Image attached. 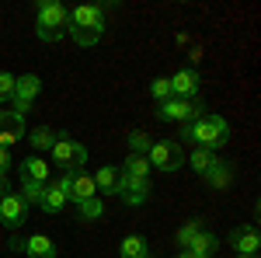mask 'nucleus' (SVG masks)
I'll list each match as a JSON object with an SVG mask.
<instances>
[{"instance_id": "obj_5", "label": "nucleus", "mask_w": 261, "mask_h": 258, "mask_svg": "<svg viewBox=\"0 0 261 258\" xmlns=\"http://www.w3.org/2000/svg\"><path fill=\"white\" fill-rule=\"evenodd\" d=\"M146 160L157 171H178L181 164H185V150H181V143H174V139H153L150 150H146Z\"/></svg>"}, {"instance_id": "obj_33", "label": "nucleus", "mask_w": 261, "mask_h": 258, "mask_svg": "<svg viewBox=\"0 0 261 258\" xmlns=\"http://www.w3.org/2000/svg\"><path fill=\"white\" fill-rule=\"evenodd\" d=\"M209 258H216V255H209Z\"/></svg>"}, {"instance_id": "obj_23", "label": "nucleus", "mask_w": 261, "mask_h": 258, "mask_svg": "<svg viewBox=\"0 0 261 258\" xmlns=\"http://www.w3.org/2000/svg\"><path fill=\"white\" fill-rule=\"evenodd\" d=\"M28 143H32V150H39V154H42V150H53V143H56V133H53L49 126H39V129L28 136Z\"/></svg>"}, {"instance_id": "obj_6", "label": "nucleus", "mask_w": 261, "mask_h": 258, "mask_svg": "<svg viewBox=\"0 0 261 258\" xmlns=\"http://www.w3.org/2000/svg\"><path fill=\"white\" fill-rule=\"evenodd\" d=\"M60 189L66 192V202H73V206H81V202L98 196L94 175H87V171H66V175L60 178Z\"/></svg>"}, {"instance_id": "obj_30", "label": "nucleus", "mask_w": 261, "mask_h": 258, "mask_svg": "<svg viewBox=\"0 0 261 258\" xmlns=\"http://www.w3.org/2000/svg\"><path fill=\"white\" fill-rule=\"evenodd\" d=\"M14 164H11V150H4L0 147V178H7V171H11Z\"/></svg>"}, {"instance_id": "obj_29", "label": "nucleus", "mask_w": 261, "mask_h": 258, "mask_svg": "<svg viewBox=\"0 0 261 258\" xmlns=\"http://www.w3.org/2000/svg\"><path fill=\"white\" fill-rule=\"evenodd\" d=\"M14 98V74L0 70V101H11Z\"/></svg>"}, {"instance_id": "obj_22", "label": "nucleus", "mask_w": 261, "mask_h": 258, "mask_svg": "<svg viewBox=\"0 0 261 258\" xmlns=\"http://www.w3.org/2000/svg\"><path fill=\"white\" fill-rule=\"evenodd\" d=\"M213 164H216L213 150H199V147H195V150H192V157H188V168H192L195 175H205V171H209Z\"/></svg>"}, {"instance_id": "obj_7", "label": "nucleus", "mask_w": 261, "mask_h": 258, "mask_svg": "<svg viewBox=\"0 0 261 258\" xmlns=\"http://www.w3.org/2000/svg\"><path fill=\"white\" fill-rule=\"evenodd\" d=\"M42 95V80L35 77V74H24V77H14V98H11V105H14V115L18 119H24L28 115V108H32V101Z\"/></svg>"}, {"instance_id": "obj_12", "label": "nucleus", "mask_w": 261, "mask_h": 258, "mask_svg": "<svg viewBox=\"0 0 261 258\" xmlns=\"http://www.w3.org/2000/svg\"><path fill=\"white\" fill-rule=\"evenodd\" d=\"M171 91H174V98H185V101H195L199 98V91H202V80H199V74L188 66H181L178 74L171 77Z\"/></svg>"}, {"instance_id": "obj_26", "label": "nucleus", "mask_w": 261, "mask_h": 258, "mask_svg": "<svg viewBox=\"0 0 261 258\" xmlns=\"http://www.w3.org/2000/svg\"><path fill=\"white\" fill-rule=\"evenodd\" d=\"M150 95L161 101V105H164V101H171V98H174V91H171V77H157L153 84H150Z\"/></svg>"}, {"instance_id": "obj_15", "label": "nucleus", "mask_w": 261, "mask_h": 258, "mask_svg": "<svg viewBox=\"0 0 261 258\" xmlns=\"http://www.w3.org/2000/svg\"><path fill=\"white\" fill-rule=\"evenodd\" d=\"M45 213H63L66 209V192L60 189V181H45V196L39 202Z\"/></svg>"}, {"instance_id": "obj_10", "label": "nucleus", "mask_w": 261, "mask_h": 258, "mask_svg": "<svg viewBox=\"0 0 261 258\" xmlns=\"http://www.w3.org/2000/svg\"><path fill=\"white\" fill-rule=\"evenodd\" d=\"M202 115V108L195 105V101H185V98H171V101H164L161 105V119L164 122H192V119H199Z\"/></svg>"}, {"instance_id": "obj_20", "label": "nucleus", "mask_w": 261, "mask_h": 258, "mask_svg": "<svg viewBox=\"0 0 261 258\" xmlns=\"http://www.w3.org/2000/svg\"><path fill=\"white\" fill-rule=\"evenodd\" d=\"M150 160L143 157V154H129L125 157V168H122V175H133V178H150Z\"/></svg>"}, {"instance_id": "obj_14", "label": "nucleus", "mask_w": 261, "mask_h": 258, "mask_svg": "<svg viewBox=\"0 0 261 258\" xmlns=\"http://www.w3.org/2000/svg\"><path fill=\"white\" fill-rule=\"evenodd\" d=\"M230 244H233V251L237 255H258V248H261V234H258V227H237L233 234H230Z\"/></svg>"}, {"instance_id": "obj_2", "label": "nucleus", "mask_w": 261, "mask_h": 258, "mask_svg": "<svg viewBox=\"0 0 261 258\" xmlns=\"http://www.w3.org/2000/svg\"><path fill=\"white\" fill-rule=\"evenodd\" d=\"M70 35L77 45L84 49H91L94 42H101L105 35V11H101L98 4H81V7H73L70 11Z\"/></svg>"}, {"instance_id": "obj_31", "label": "nucleus", "mask_w": 261, "mask_h": 258, "mask_svg": "<svg viewBox=\"0 0 261 258\" xmlns=\"http://www.w3.org/2000/svg\"><path fill=\"white\" fill-rule=\"evenodd\" d=\"M178 258H199V255H192V251H181V255Z\"/></svg>"}, {"instance_id": "obj_9", "label": "nucleus", "mask_w": 261, "mask_h": 258, "mask_svg": "<svg viewBox=\"0 0 261 258\" xmlns=\"http://www.w3.org/2000/svg\"><path fill=\"white\" fill-rule=\"evenodd\" d=\"M122 196L125 206H146V199H150V178H133V175H122L119 171V189H115Z\"/></svg>"}, {"instance_id": "obj_13", "label": "nucleus", "mask_w": 261, "mask_h": 258, "mask_svg": "<svg viewBox=\"0 0 261 258\" xmlns=\"http://www.w3.org/2000/svg\"><path fill=\"white\" fill-rule=\"evenodd\" d=\"M24 139V119H18L14 112H0V147L11 150Z\"/></svg>"}, {"instance_id": "obj_25", "label": "nucleus", "mask_w": 261, "mask_h": 258, "mask_svg": "<svg viewBox=\"0 0 261 258\" xmlns=\"http://www.w3.org/2000/svg\"><path fill=\"white\" fill-rule=\"evenodd\" d=\"M42 196H45V185H39V181H21V199H24L28 206H32V202L39 206Z\"/></svg>"}, {"instance_id": "obj_1", "label": "nucleus", "mask_w": 261, "mask_h": 258, "mask_svg": "<svg viewBox=\"0 0 261 258\" xmlns=\"http://www.w3.org/2000/svg\"><path fill=\"white\" fill-rule=\"evenodd\" d=\"M230 136V126L223 115H213V112H202L199 119L185 122L181 126V139H192L199 150H220Z\"/></svg>"}, {"instance_id": "obj_8", "label": "nucleus", "mask_w": 261, "mask_h": 258, "mask_svg": "<svg viewBox=\"0 0 261 258\" xmlns=\"http://www.w3.org/2000/svg\"><path fill=\"white\" fill-rule=\"evenodd\" d=\"M28 220V202L21 199V192H4L0 196V223L7 230H21Z\"/></svg>"}, {"instance_id": "obj_27", "label": "nucleus", "mask_w": 261, "mask_h": 258, "mask_svg": "<svg viewBox=\"0 0 261 258\" xmlns=\"http://www.w3.org/2000/svg\"><path fill=\"white\" fill-rule=\"evenodd\" d=\"M199 230H202V220H188V223H185V227L178 230V244H181V251H185V248H188V244L195 241V234H199Z\"/></svg>"}, {"instance_id": "obj_11", "label": "nucleus", "mask_w": 261, "mask_h": 258, "mask_svg": "<svg viewBox=\"0 0 261 258\" xmlns=\"http://www.w3.org/2000/svg\"><path fill=\"white\" fill-rule=\"evenodd\" d=\"M18 251H24L28 258H56V241L45 234H32V238H14L11 241Z\"/></svg>"}, {"instance_id": "obj_28", "label": "nucleus", "mask_w": 261, "mask_h": 258, "mask_svg": "<svg viewBox=\"0 0 261 258\" xmlns=\"http://www.w3.org/2000/svg\"><path fill=\"white\" fill-rule=\"evenodd\" d=\"M150 143H153V139L146 136V133H140V129H136V133H129V147H133V154H143V157H146Z\"/></svg>"}, {"instance_id": "obj_18", "label": "nucleus", "mask_w": 261, "mask_h": 258, "mask_svg": "<svg viewBox=\"0 0 261 258\" xmlns=\"http://www.w3.org/2000/svg\"><path fill=\"white\" fill-rule=\"evenodd\" d=\"M202 178L209 181L213 189H226V185H230V178H233V168H230L226 160H216V164H213V168H209Z\"/></svg>"}, {"instance_id": "obj_32", "label": "nucleus", "mask_w": 261, "mask_h": 258, "mask_svg": "<svg viewBox=\"0 0 261 258\" xmlns=\"http://www.w3.org/2000/svg\"><path fill=\"white\" fill-rule=\"evenodd\" d=\"M237 258H258V255H237Z\"/></svg>"}, {"instance_id": "obj_16", "label": "nucleus", "mask_w": 261, "mask_h": 258, "mask_svg": "<svg viewBox=\"0 0 261 258\" xmlns=\"http://www.w3.org/2000/svg\"><path fill=\"white\" fill-rule=\"evenodd\" d=\"M21 181H39V185H45L49 181V164L42 157H28L21 164Z\"/></svg>"}, {"instance_id": "obj_3", "label": "nucleus", "mask_w": 261, "mask_h": 258, "mask_svg": "<svg viewBox=\"0 0 261 258\" xmlns=\"http://www.w3.org/2000/svg\"><path fill=\"white\" fill-rule=\"evenodd\" d=\"M35 32L42 42H60L63 35H70V7L60 0H42L35 14Z\"/></svg>"}, {"instance_id": "obj_4", "label": "nucleus", "mask_w": 261, "mask_h": 258, "mask_svg": "<svg viewBox=\"0 0 261 258\" xmlns=\"http://www.w3.org/2000/svg\"><path fill=\"white\" fill-rule=\"evenodd\" d=\"M53 164L63 168V175L66 171H81L84 160H87V147H84L81 139H73L70 133H56V143H53Z\"/></svg>"}, {"instance_id": "obj_24", "label": "nucleus", "mask_w": 261, "mask_h": 258, "mask_svg": "<svg viewBox=\"0 0 261 258\" xmlns=\"http://www.w3.org/2000/svg\"><path fill=\"white\" fill-rule=\"evenodd\" d=\"M77 213H81V220H98V217H105V202H101V196L81 202V206H77Z\"/></svg>"}, {"instance_id": "obj_19", "label": "nucleus", "mask_w": 261, "mask_h": 258, "mask_svg": "<svg viewBox=\"0 0 261 258\" xmlns=\"http://www.w3.org/2000/svg\"><path fill=\"white\" fill-rule=\"evenodd\" d=\"M185 251H192V255H199V258H209L213 251H216V234H209V230H199V234H195V241H192Z\"/></svg>"}, {"instance_id": "obj_21", "label": "nucleus", "mask_w": 261, "mask_h": 258, "mask_svg": "<svg viewBox=\"0 0 261 258\" xmlns=\"http://www.w3.org/2000/svg\"><path fill=\"white\" fill-rule=\"evenodd\" d=\"M94 189L98 192H115L119 189V168H101L94 175Z\"/></svg>"}, {"instance_id": "obj_17", "label": "nucleus", "mask_w": 261, "mask_h": 258, "mask_svg": "<svg viewBox=\"0 0 261 258\" xmlns=\"http://www.w3.org/2000/svg\"><path fill=\"white\" fill-rule=\"evenodd\" d=\"M119 251H122V258H153V255H150V244H146L140 234H129V238H122Z\"/></svg>"}]
</instances>
